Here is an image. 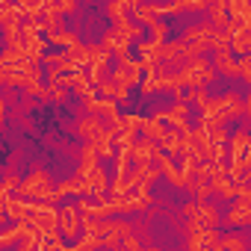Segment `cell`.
Instances as JSON below:
<instances>
[{
  "instance_id": "cell-9",
  "label": "cell",
  "mask_w": 251,
  "mask_h": 251,
  "mask_svg": "<svg viewBox=\"0 0 251 251\" xmlns=\"http://www.w3.org/2000/svg\"><path fill=\"white\" fill-rule=\"evenodd\" d=\"M213 33H216V24H213V21H210V24H198V27H189V30L183 33V42H186L189 50L198 56L201 50L213 48Z\"/></svg>"
},
{
  "instance_id": "cell-23",
  "label": "cell",
  "mask_w": 251,
  "mask_h": 251,
  "mask_svg": "<svg viewBox=\"0 0 251 251\" xmlns=\"http://www.w3.org/2000/svg\"><path fill=\"white\" fill-rule=\"evenodd\" d=\"M227 225H233V227L251 225V204L239 198V201H236V204L230 207V213H227Z\"/></svg>"
},
{
  "instance_id": "cell-14",
  "label": "cell",
  "mask_w": 251,
  "mask_h": 251,
  "mask_svg": "<svg viewBox=\"0 0 251 251\" xmlns=\"http://www.w3.org/2000/svg\"><path fill=\"white\" fill-rule=\"evenodd\" d=\"M192 56H195V53L189 50L186 42H166V45H163V62H166V65H186ZM163 62H160V65H163Z\"/></svg>"
},
{
  "instance_id": "cell-40",
  "label": "cell",
  "mask_w": 251,
  "mask_h": 251,
  "mask_svg": "<svg viewBox=\"0 0 251 251\" xmlns=\"http://www.w3.org/2000/svg\"><path fill=\"white\" fill-rule=\"evenodd\" d=\"M248 83H251V77H248ZM245 115H248V121H251V95H248V100H245Z\"/></svg>"
},
{
  "instance_id": "cell-30",
  "label": "cell",
  "mask_w": 251,
  "mask_h": 251,
  "mask_svg": "<svg viewBox=\"0 0 251 251\" xmlns=\"http://www.w3.org/2000/svg\"><path fill=\"white\" fill-rule=\"evenodd\" d=\"M77 0H48V12L53 15H65V12H74Z\"/></svg>"
},
{
  "instance_id": "cell-17",
  "label": "cell",
  "mask_w": 251,
  "mask_h": 251,
  "mask_svg": "<svg viewBox=\"0 0 251 251\" xmlns=\"http://www.w3.org/2000/svg\"><path fill=\"white\" fill-rule=\"evenodd\" d=\"M154 115H160L166 124H172L175 130H189V121H186V103H183V98H180L175 106H169V109H157Z\"/></svg>"
},
{
  "instance_id": "cell-32",
  "label": "cell",
  "mask_w": 251,
  "mask_h": 251,
  "mask_svg": "<svg viewBox=\"0 0 251 251\" xmlns=\"http://www.w3.org/2000/svg\"><path fill=\"white\" fill-rule=\"evenodd\" d=\"M118 30H121L124 36H127V39H136V36H142V27H139V24H133L130 18H127V21H121V24H118Z\"/></svg>"
},
{
  "instance_id": "cell-26",
  "label": "cell",
  "mask_w": 251,
  "mask_h": 251,
  "mask_svg": "<svg viewBox=\"0 0 251 251\" xmlns=\"http://www.w3.org/2000/svg\"><path fill=\"white\" fill-rule=\"evenodd\" d=\"M89 177H92V195L95 198H103L109 192V183H106V172L100 169V163L95 169H89Z\"/></svg>"
},
{
  "instance_id": "cell-36",
  "label": "cell",
  "mask_w": 251,
  "mask_h": 251,
  "mask_svg": "<svg viewBox=\"0 0 251 251\" xmlns=\"http://www.w3.org/2000/svg\"><path fill=\"white\" fill-rule=\"evenodd\" d=\"M239 74L242 77H251V53H242L239 56Z\"/></svg>"
},
{
  "instance_id": "cell-21",
  "label": "cell",
  "mask_w": 251,
  "mask_h": 251,
  "mask_svg": "<svg viewBox=\"0 0 251 251\" xmlns=\"http://www.w3.org/2000/svg\"><path fill=\"white\" fill-rule=\"evenodd\" d=\"M95 92H98V95H103V98H115V100H127V95H130V86H121L118 80L106 77V80L95 83Z\"/></svg>"
},
{
  "instance_id": "cell-16",
  "label": "cell",
  "mask_w": 251,
  "mask_h": 251,
  "mask_svg": "<svg viewBox=\"0 0 251 251\" xmlns=\"http://www.w3.org/2000/svg\"><path fill=\"white\" fill-rule=\"evenodd\" d=\"M227 12H230L227 30H236V27L251 24V0H227Z\"/></svg>"
},
{
  "instance_id": "cell-15",
  "label": "cell",
  "mask_w": 251,
  "mask_h": 251,
  "mask_svg": "<svg viewBox=\"0 0 251 251\" xmlns=\"http://www.w3.org/2000/svg\"><path fill=\"white\" fill-rule=\"evenodd\" d=\"M100 45H103V48H109L118 59H121V56H127V53H130V48H133V42H130L127 36H124L118 27L106 30V33H103V39H100Z\"/></svg>"
},
{
  "instance_id": "cell-3",
  "label": "cell",
  "mask_w": 251,
  "mask_h": 251,
  "mask_svg": "<svg viewBox=\"0 0 251 251\" xmlns=\"http://www.w3.org/2000/svg\"><path fill=\"white\" fill-rule=\"evenodd\" d=\"M18 195H21V198H30V201H50V204L59 201V195H56V189H53V180H50V175H48L45 169L30 172V175L18 183Z\"/></svg>"
},
{
  "instance_id": "cell-11",
  "label": "cell",
  "mask_w": 251,
  "mask_h": 251,
  "mask_svg": "<svg viewBox=\"0 0 251 251\" xmlns=\"http://www.w3.org/2000/svg\"><path fill=\"white\" fill-rule=\"evenodd\" d=\"M133 233V225L121 222V219H100V236H103V245H121L124 236Z\"/></svg>"
},
{
  "instance_id": "cell-2",
  "label": "cell",
  "mask_w": 251,
  "mask_h": 251,
  "mask_svg": "<svg viewBox=\"0 0 251 251\" xmlns=\"http://www.w3.org/2000/svg\"><path fill=\"white\" fill-rule=\"evenodd\" d=\"M77 136H83L86 142L98 145L103 157L115 154V133H112V127H109L100 115H89V112H86V115L77 121Z\"/></svg>"
},
{
  "instance_id": "cell-39",
  "label": "cell",
  "mask_w": 251,
  "mask_h": 251,
  "mask_svg": "<svg viewBox=\"0 0 251 251\" xmlns=\"http://www.w3.org/2000/svg\"><path fill=\"white\" fill-rule=\"evenodd\" d=\"M121 245H127V248H139V239L130 233V236H124V239H121Z\"/></svg>"
},
{
  "instance_id": "cell-35",
  "label": "cell",
  "mask_w": 251,
  "mask_h": 251,
  "mask_svg": "<svg viewBox=\"0 0 251 251\" xmlns=\"http://www.w3.org/2000/svg\"><path fill=\"white\" fill-rule=\"evenodd\" d=\"M48 86H50V100L62 103V100L68 98V86H53V83H48Z\"/></svg>"
},
{
  "instance_id": "cell-13",
  "label": "cell",
  "mask_w": 251,
  "mask_h": 251,
  "mask_svg": "<svg viewBox=\"0 0 251 251\" xmlns=\"http://www.w3.org/2000/svg\"><path fill=\"white\" fill-rule=\"evenodd\" d=\"M163 45H166V42H157V39H151V42H136L139 62H142L145 71H151V68H157V65L163 62Z\"/></svg>"
},
{
  "instance_id": "cell-8",
  "label": "cell",
  "mask_w": 251,
  "mask_h": 251,
  "mask_svg": "<svg viewBox=\"0 0 251 251\" xmlns=\"http://www.w3.org/2000/svg\"><path fill=\"white\" fill-rule=\"evenodd\" d=\"M142 71H145L142 62H136V59H130V56H121L109 77L118 80L121 86H139V83H142Z\"/></svg>"
},
{
  "instance_id": "cell-27",
  "label": "cell",
  "mask_w": 251,
  "mask_h": 251,
  "mask_svg": "<svg viewBox=\"0 0 251 251\" xmlns=\"http://www.w3.org/2000/svg\"><path fill=\"white\" fill-rule=\"evenodd\" d=\"M100 157H103V154H100V148H98V145H92V142H86V145H83V151H80V172L95 169Z\"/></svg>"
},
{
  "instance_id": "cell-22",
  "label": "cell",
  "mask_w": 251,
  "mask_h": 251,
  "mask_svg": "<svg viewBox=\"0 0 251 251\" xmlns=\"http://www.w3.org/2000/svg\"><path fill=\"white\" fill-rule=\"evenodd\" d=\"M142 136H148V139H157V142H163L166 139V133H169V124L160 118V115H148L145 121H142V130H139Z\"/></svg>"
},
{
  "instance_id": "cell-37",
  "label": "cell",
  "mask_w": 251,
  "mask_h": 251,
  "mask_svg": "<svg viewBox=\"0 0 251 251\" xmlns=\"http://www.w3.org/2000/svg\"><path fill=\"white\" fill-rule=\"evenodd\" d=\"M151 33H154L157 42H166V24H163V21H154V24H151Z\"/></svg>"
},
{
  "instance_id": "cell-7",
  "label": "cell",
  "mask_w": 251,
  "mask_h": 251,
  "mask_svg": "<svg viewBox=\"0 0 251 251\" xmlns=\"http://www.w3.org/2000/svg\"><path fill=\"white\" fill-rule=\"evenodd\" d=\"M183 216L189 219V230H195V227H219V213H216L213 204H204V201L186 204Z\"/></svg>"
},
{
  "instance_id": "cell-20",
  "label": "cell",
  "mask_w": 251,
  "mask_h": 251,
  "mask_svg": "<svg viewBox=\"0 0 251 251\" xmlns=\"http://www.w3.org/2000/svg\"><path fill=\"white\" fill-rule=\"evenodd\" d=\"M160 15H172L169 6H157V3H139V6H133V18L139 24H154V21H160Z\"/></svg>"
},
{
  "instance_id": "cell-12",
  "label": "cell",
  "mask_w": 251,
  "mask_h": 251,
  "mask_svg": "<svg viewBox=\"0 0 251 251\" xmlns=\"http://www.w3.org/2000/svg\"><path fill=\"white\" fill-rule=\"evenodd\" d=\"M160 151H163V142H157V139H148V136L136 139V145L130 148L133 166H145V163H154V160L160 157Z\"/></svg>"
},
{
  "instance_id": "cell-28",
  "label": "cell",
  "mask_w": 251,
  "mask_h": 251,
  "mask_svg": "<svg viewBox=\"0 0 251 251\" xmlns=\"http://www.w3.org/2000/svg\"><path fill=\"white\" fill-rule=\"evenodd\" d=\"M45 39H48V45H56V48H74V45H80L77 33H71V30H56V33H48Z\"/></svg>"
},
{
  "instance_id": "cell-19",
  "label": "cell",
  "mask_w": 251,
  "mask_h": 251,
  "mask_svg": "<svg viewBox=\"0 0 251 251\" xmlns=\"http://www.w3.org/2000/svg\"><path fill=\"white\" fill-rule=\"evenodd\" d=\"M213 68L222 71V74H227V77H239V59L233 56L230 48H219L213 53Z\"/></svg>"
},
{
  "instance_id": "cell-6",
  "label": "cell",
  "mask_w": 251,
  "mask_h": 251,
  "mask_svg": "<svg viewBox=\"0 0 251 251\" xmlns=\"http://www.w3.org/2000/svg\"><path fill=\"white\" fill-rule=\"evenodd\" d=\"M83 109L89 112V115H100L106 124H109V127H118V124H121V112H118V103H115V98H95V95H86L83 98Z\"/></svg>"
},
{
  "instance_id": "cell-41",
  "label": "cell",
  "mask_w": 251,
  "mask_h": 251,
  "mask_svg": "<svg viewBox=\"0 0 251 251\" xmlns=\"http://www.w3.org/2000/svg\"><path fill=\"white\" fill-rule=\"evenodd\" d=\"M245 39H248V53H251V24H245Z\"/></svg>"
},
{
  "instance_id": "cell-31",
  "label": "cell",
  "mask_w": 251,
  "mask_h": 251,
  "mask_svg": "<svg viewBox=\"0 0 251 251\" xmlns=\"http://www.w3.org/2000/svg\"><path fill=\"white\" fill-rule=\"evenodd\" d=\"M222 248H233V251H242L245 248V239L239 233H230V236H222Z\"/></svg>"
},
{
  "instance_id": "cell-18",
  "label": "cell",
  "mask_w": 251,
  "mask_h": 251,
  "mask_svg": "<svg viewBox=\"0 0 251 251\" xmlns=\"http://www.w3.org/2000/svg\"><path fill=\"white\" fill-rule=\"evenodd\" d=\"M189 248H222V233L216 227H195L189 236Z\"/></svg>"
},
{
  "instance_id": "cell-4",
  "label": "cell",
  "mask_w": 251,
  "mask_h": 251,
  "mask_svg": "<svg viewBox=\"0 0 251 251\" xmlns=\"http://www.w3.org/2000/svg\"><path fill=\"white\" fill-rule=\"evenodd\" d=\"M227 157H230V177L239 183L242 175L251 169V133L245 130H236L230 139H227Z\"/></svg>"
},
{
  "instance_id": "cell-33",
  "label": "cell",
  "mask_w": 251,
  "mask_h": 251,
  "mask_svg": "<svg viewBox=\"0 0 251 251\" xmlns=\"http://www.w3.org/2000/svg\"><path fill=\"white\" fill-rule=\"evenodd\" d=\"M210 139L216 142V145H227V139H230V133L222 127V124H219V127H210Z\"/></svg>"
},
{
  "instance_id": "cell-24",
  "label": "cell",
  "mask_w": 251,
  "mask_h": 251,
  "mask_svg": "<svg viewBox=\"0 0 251 251\" xmlns=\"http://www.w3.org/2000/svg\"><path fill=\"white\" fill-rule=\"evenodd\" d=\"M92 89H95V80L89 77V71H86V68H80V71H74V74H71V92H74V95L86 98V95H92Z\"/></svg>"
},
{
  "instance_id": "cell-1",
  "label": "cell",
  "mask_w": 251,
  "mask_h": 251,
  "mask_svg": "<svg viewBox=\"0 0 251 251\" xmlns=\"http://www.w3.org/2000/svg\"><path fill=\"white\" fill-rule=\"evenodd\" d=\"M245 115V100L236 95V92H227V95H219V98H207L201 103V124L198 127L210 130V127H219L227 118H239Z\"/></svg>"
},
{
  "instance_id": "cell-5",
  "label": "cell",
  "mask_w": 251,
  "mask_h": 251,
  "mask_svg": "<svg viewBox=\"0 0 251 251\" xmlns=\"http://www.w3.org/2000/svg\"><path fill=\"white\" fill-rule=\"evenodd\" d=\"M115 53L109 48H103V45H86V71H89V77L95 83H100V80H106L112 74L109 71V59Z\"/></svg>"
},
{
  "instance_id": "cell-34",
  "label": "cell",
  "mask_w": 251,
  "mask_h": 251,
  "mask_svg": "<svg viewBox=\"0 0 251 251\" xmlns=\"http://www.w3.org/2000/svg\"><path fill=\"white\" fill-rule=\"evenodd\" d=\"M18 183H21L18 177H6V180H3V189H0V201H3V198H12V192L18 189Z\"/></svg>"
},
{
  "instance_id": "cell-10",
  "label": "cell",
  "mask_w": 251,
  "mask_h": 251,
  "mask_svg": "<svg viewBox=\"0 0 251 251\" xmlns=\"http://www.w3.org/2000/svg\"><path fill=\"white\" fill-rule=\"evenodd\" d=\"M83 213H80V207L77 204H68V207H62L59 210V233L65 236V239H74V236H80L83 233Z\"/></svg>"
},
{
  "instance_id": "cell-38",
  "label": "cell",
  "mask_w": 251,
  "mask_h": 251,
  "mask_svg": "<svg viewBox=\"0 0 251 251\" xmlns=\"http://www.w3.org/2000/svg\"><path fill=\"white\" fill-rule=\"evenodd\" d=\"M236 198L251 204V183H236Z\"/></svg>"
},
{
  "instance_id": "cell-43",
  "label": "cell",
  "mask_w": 251,
  "mask_h": 251,
  "mask_svg": "<svg viewBox=\"0 0 251 251\" xmlns=\"http://www.w3.org/2000/svg\"><path fill=\"white\" fill-rule=\"evenodd\" d=\"M15 3H18V0H15Z\"/></svg>"
},
{
  "instance_id": "cell-25",
  "label": "cell",
  "mask_w": 251,
  "mask_h": 251,
  "mask_svg": "<svg viewBox=\"0 0 251 251\" xmlns=\"http://www.w3.org/2000/svg\"><path fill=\"white\" fill-rule=\"evenodd\" d=\"M207 15L216 27H227L230 21V12H227V0H210L207 3Z\"/></svg>"
},
{
  "instance_id": "cell-42",
  "label": "cell",
  "mask_w": 251,
  "mask_h": 251,
  "mask_svg": "<svg viewBox=\"0 0 251 251\" xmlns=\"http://www.w3.org/2000/svg\"><path fill=\"white\" fill-rule=\"evenodd\" d=\"M124 3H127V6L133 9V6H139V3H145V0H124Z\"/></svg>"
},
{
  "instance_id": "cell-29",
  "label": "cell",
  "mask_w": 251,
  "mask_h": 251,
  "mask_svg": "<svg viewBox=\"0 0 251 251\" xmlns=\"http://www.w3.org/2000/svg\"><path fill=\"white\" fill-rule=\"evenodd\" d=\"M127 9H130V6L124 3V0H109V6H106V12H109V21H112L115 27H118L121 21H127V18H130V15H127Z\"/></svg>"
}]
</instances>
